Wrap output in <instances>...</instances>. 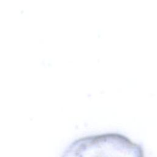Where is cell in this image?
<instances>
[{
    "label": "cell",
    "instance_id": "obj_1",
    "mask_svg": "<svg viewBox=\"0 0 157 157\" xmlns=\"http://www.w3.org/2000/svg\"><path fill=\"white\" fill-rule=\"evenodd\" d=\"M63 157H145L142 147L115 132L88 136L74 141Z\"/></svg>",
    "mask_w": 157,
    "mask_h": 157
},
{
    "label": "cell",
    "instance_id": "obj_2",
    "mask_svg": "<svg viewBox=\"0 0 157 157\" xmlns=\"http://www.w3.org/2000/svg\"><path fill=\"white\" fill-rule=\"evenodd\" d=\"M96 39H102L104 37V30L101 28H98L96 31Z\"/></svg>",
    "mask_w": 157,
    "mask_h": 157
}]
</instances>
